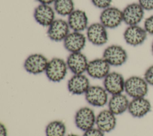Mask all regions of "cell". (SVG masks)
Wrapping results in <instances>:
<instances>
[{"label":"cell","instance_id":"6da1fadb","mask_svg":"<svg viewBox=\"0 0 153 136\" xmlns=\"http://www.w3.org/2000/svg\"><path fill=\"white\" fill-rule=\"evenodd\" d=\"M68 70L66 60L60 57H53L49 60L45 74L50 81L57 83L66 78Z\"/></svg>","mask_w":153,"mask_h":136},{"label":"cell","instance_id":"7a4b0ae2","mask_svg":"<svg viewBox=\"0 0 153 136\" xmlns=\"http://www.w3.org/2000/svg\"><path fill=\"white\" fill-rule=\"evenodd\" d=\"M148 90L149 85L143 77L133 75L126 79L124 92L131 98L146 97Z\"/></svg>","mask_w":153,"mask_h":136},{"label":"cell","instance_id":"3957f363","mask_svg":"<svg viewBox=\"0 0 153 136\" xmlns=\"http://www.w3.org/2000/svg\"><path fill=\"white\" fill-rule=\"evenodd\" d=\"M102 57L111 66L120 67L126 63L128 59V54L121 45L112 44L105 48Z\"/></svg>","mask_w":153,"mask_h":136},{"label":"cell","instance_id":"277c9868","mask_svg":"<svg viewBox=\"0 0 153 136\" xmlns=\"http://www.w3.org/2000/svg\"><path fill=\"white\" fill-rule=\"evenodd\" d=\"M85 32L87 41L93 45L103 46L109 40L108 29L100 22H95L89 24Z\"/></svg>","mask_w":153,"mask_h":136},{"label":"cell","instance_id":"5b68a950","mask_svg":"<svg viewBox=\"0 0 153 136\" xmlns=\"http://www.w3.org/2000/svg\"><path fill=\"white\" fill-rule=\"evenodd\" d=\"M96 115L93 109L90 107H82L75 113L74 123L77 128L85 131L96 126Z\"/></svg>","mask_w":153,"mask_h":136},{"label":"cell","instance_id":"8992f818","mask_svg":"<svg viewBox=\"0 0 153 136\" xmlns=\"http://www.w3.org/2000/svg\"><path fill=\"white\" fill-rule=\"evenodd\" d=\"M99 22L108 29H116L123 23V11L114 6L103 9L99 16Z\"/></svg>","mask_w":153,"mask_h":136},{"label":"cell","instance_id":"52a82bcc","mask_svg":"<svg viewBox=\"0 0 153 136\" xmlns=\"http://www.w3.org/2000/svg\"><path fill=\"white\" fill-rule=\"evenodd\" d=\"M49 60L41 53L29 55L24 61L23 67L27 73L36 75L45 73Z\"/></svg>","mask_w":153,"mask_h":136},{"label":"cell","instance_id":"ba28073f","mask_svg":"<svg viewBox=\"0 0 153 136\" xmlns=\"http://www.w3.org/2000/svg\"><path fill=\"white\" fill-rule=\"evenodd\" d=\"M109 94L103 86L91 85L85 94V99L91 106L95 107H103L108 104Z\"/></svg>","mask_w":153,"mask_h":136},{"label":"cell","instance_id":"9c48e42d","mask_svg":"<svg viewBox=\"0 0 153 136\" xmlns=\"http://www.w3.org/2000/svg\"><path fill=\"white\" fill-rule=\"evenodd\" d=\"M125 82L123 75L118 72H110L103 79V86L108 93L116 95L124 92Z\"/></svg>","mask_w":153,"mask_h":136},{"label":"cell","instance_id":"30bf717a","mask_svg":"<svg viewBox=\"0 0 153 136\" xmlns=\"http://www.w3.org/2000/svg\"><path fill=\"white\" fill-rule=\"evenodd\" d=\"M71 31L67 20L56 18L47 27L48 38L56 42H63Z\"/></svg>","mask_w":153,"mask_h":136},{"label":"cell","instance_id":"8fae6325","mask_svg":"<svg viewBox=\"0 0 153 136\" xmlns=\"http://www.w3.org/2000/svg\"><path fill=\"white\" fill-rule=\"evenodd\" d=\"M148 33L143 27L137 25L127 26L123 32V38L127 44L137 47L146 41Z\"/></svg>","mask_w":153,"mask_h":136},{"label":"cell","instance_id":"7c38bea8","mask_svg":"<svg viewBox=\"0 0 153 136\" xmlns=\"http://www.w3.org/2000/svg\"><path fill=\"white\" fill-rule=\"evenodd\" d=\"M111 67L103 57L96 58L89 61L86 73L91 78L103 79L111 72Z\"/></svg>","mask_w":153,"mask_h":136},{"label":"cell","instance_id":"4fadbf2b","mask_svg":"<svg viewBox=\"0 0 153 136\" xmlns=\"http://www.w3.org/2000/svg\"><path fill=\"white\" fill-rule=\"evenodd\" d=\"M123 23L127 26L139 24L144 17L145 10L138 2H133L127 5L123 10Z\"/></svg>","mask_w":153,"mask_h":136},{"label":"cell","instance_id":"5bb4252c","mask_svg":"<svg viewBox=\"0 0 153 136\" xmlns=\"http://www.w3.org/2000/svg\"><path fill=\"white\" fill-rule=\"evenodd\" d=\"M66 61L69 70L73 75L86 73L89 62L87 56L82 52L69 53Z\"/></svg>","mask_w":153,"mask_h":136},{"label":"cell","instance_id":"9a60e30c","mask_svg":"<svg viewBox=\"0 0 153 136\" xmlns=\"http://www.w3.org/2000/svg\"><path fill=\"white\" fill-rule=\"evenodd\" d=\"M87 39L83 32L71 31L63 41V47L69 53L82 52L85 48Z\"/></svg>","mask_w":153,"mask_h":136},{"label":"cell","instance_id":"2e32d148","mask_svg":"<svg viewBox=\"0 0 153 136\" xmlns=\"http://www.w3.org/2000/svg\"><path fill=\"white\" fill-rule=\"evenodd\" d=\"M91 86L87 75L84 74L73 75L68 81L67 89L72 95H84Z\"/></svg>","mask_w":153,"mask_h":136},{"label":"cell","instance_id":"e0dca14e","mask_svg":"<svg viewBox=\"0 0 153 136\" xmlns=\"http://www.w3.org/2000/svg\"><path fill=\"white\" fill-rule=\"evenodd\" d=\"M56 14L51 5L39 4L35 7L33 16L38 24L48 27L56 19Z\"/></svg>","mask_w":153,"mask_h":136},{"label":"cell","instance_id":"ac0fdd59","mask_svg":"<svg viewBox=\"0 0 153 136\" xmlns=\"http://www.w3.org/2000/svg\"><path fill=\"white\" fill-rule=\"evenodd\" d=\"M151 108L150 101L145 97L135 98L130 101L127 112L133 118H142L151 112Z\"/></svg>","mask_w":153,"mask_h":136},{"label":"cell","instance_id":"d6986e66","mask_svg":"<svg viewBox=\"0 0 153 136\" xmlns=\"http://www.w3.org/2000/svg\"><path fill=\"white\" fill-rule=\"evenodd\" d=\"M117 116L108 109H103L96 115V126L104 133L113 131L117 125Z\"/></svg>","mask_w":153,"mask_h":136},{"label":"cell","instance_id":"ffe728a7","mask_svg":"<svg viewBox=\"0 0 153 136\" xmlns=\"http://www.w3.org/2000/svg\"><path fill=\"white\" fill-rule=\"evenodd\" d=\"M71 31L83 32L89 26L87 13L81 9H75L67 18Z\"/></svg>","mask_w":153,"mask_h":136},{"label":"cell","instance_id":"44dd1931","mask_svg":"<svg viewBox=\"0 0 153 136\" xmlns=\"http://www.w3.org/2000/svg\"><path fill=\"white\" fill-rule=\"evenodd\" d=\"M130 100L124 93L111 95L108 103V109L116 116L123 114L128 110Z\"/></svg>","mask_w":153,"mask_h":136},{"label":"cell","instance_id":"7402d4cb","mask_svg":"<svg viewBox=\"0 0 153 136\" xmlns=\"http://www.w3.org/2000/svg\"><path fill=\"white\" fill-rule=\"evenodd\" d=\"M53 8L56 13L62 17H68L75 10L74 0H56Z\"/></svg>","mask_w":153,"mask_h":136},{"label":"cell","instance_id":"603a6c76","mask_svg":"<svg viewBox=\"0 0 153 136\" xmlns=\"http://www.w3.org/2000/svg\"><path fill=\"white\" fill-rule=\"evenodd\" d=\"M46 136H65L66 126L65 123L60 120H54L46 125L45 129Z\"/></svg>","mask_w":153,"mask_h":136},{"label":"cell","instance_id":"cb8c5ba5","mask_svg":"<svg viewBox=\"0 0 153 136\" xmlns=\"http://www.w3.org/2000/svg\"><path fill=\"white\" fill-rule=\"evenodd\" d=\"M92 4L102 10L111 6L112 0H90Z\"/></svg>","mask_w":153,"mask_h":136},{"label":"cell","instance_id":"d4e9b609","mask_svg":"<svg viewBox=\"0 0 153 136\" xmlns=\"http://www.w3.org/2000/svg\"><path fill=\"white\" fill-rule=\"evenodd\" d=\"M143 28L148 34L153 35V15L145 18L143 23Z\"/></svg>","mask_w":153,"mask_h":136},{"label":"cell","instance_id":"484cf974","mask_svg":"<svg viewBox=\"0 0 153 136\" xmlns=\"http://www.w3.org/2000/svg\"><path fill=\"white\" fill-rule=\"evenodd\" d=\"M143 78L149 85L153 86V64L146 69Z\"/></svg>","mask_w":153,"mask_h":136},{"label":"cell","instance_id":"4316f807","mask_svg":"<svg viewBox=\"0 0 153 136\" xmlns=\"http://www.w3.org/2000/svg\"><path fill=\"white\" fill-rule=\"evenodd\" d=\"M82 136H105V133L96 126H94L84 131Z\"/></svg>","mask_w":153,"mask_h":136},{"label":"cell","instance_id":"83f0119b","mask_svg":"<svg viewBox=\"0 0 153 136\" xmlns=\"http://www.w3.org/2000/svg\"><path fill=\"white\" fill-rule=\"evenodd\" d=\"M138 3L145 11L153 10V0H138Z\"/></svg>","mask_w":153,"mask_h":136},{"label":"cell","instance_id":"f1b7e54d","mask_svg":"<svg viewBox=\"0 0 153 136\" xmlns=\"http://www.w3.org/2000/svg\"><path fill=\"white\" fill-rule=\"evenodd\" d=\"M8 132L7 128L4 124L1 123L0 124V136H7Z\"/></svg>","mask_w":153,"mask_h":136},{"label":"cell","instance_id":"f546056e","mask_svg":"<svg viewBox=\"0 0 153 136\" xmlns=\"http://www.w3.org/2000/svg\"><path fill=\"white\" fill-rule=\"evenodd\" d=\"M39 4L51 5L53 4L56 0H36Z\"/></svg>","mask_w":153,"mask_h":136},{"label":"cell","instance_id":"4dcf8cb0","mask_svg":"<svg viewBox=\"0 0 153 136\" xmlns=\"http://www.w3.org/2000/svg\"><path fill=\"white\" fill-rule=\"evenodd\" d=\"M66 136H79V135H76V134H69L67 135Z\"/></svg>","mask_w":153,"mask_h":136},{"label":"cell","instance_id":"1f68e13d","mask_svg":"<svg viewBox=\"0 0 153 136\" xmlns=\"http://www.w3.org/2000/svg\"><path fill=\"white\" fill-rule=\"evenodd\" d=\"M151 52H152V54L153 55V41H152V44H151Z\"/></svg>","mask_w":153,"mask_h":136}]
</instances>
